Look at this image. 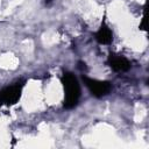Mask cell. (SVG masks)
I'll use <instances>...</instances> for the list:
<instances>
[{
    "mask_svg": "<svg viewBox=\"0 0 149 149\" xmlns=\"http://www.w3.org/2000/svg\"><path fill=\"white\" fill-rule=\"evenodd\" d=\"M140 29H141V30H147V27H146V17H144V16L142 17V22H141V24H140Z\"/></svg>",
    "mask_w": 149,
    "mask_h": 149,
    "instance_id": "8992f818",
    "label": "cell"
},
{
    "mask_svg": "<svg viewBox=\"0 0 149 149\" xmlns=\"http://www.w3.org/2000/svg\"><path fill=\"white\" fill-rule=\"evenodd\" d=\"M22 87H23V81H17L0 90V106L15 105L21 98Z\"/></svg>",
    "mask_w": 149,
    "mask_h": 149,
    "instance_id": "7a4b0ae2",
    "label": "cell"
},
{
    "mask_svg": "<svg viewBox=\"0 0 149 149\" xmlns=\"http://www.w3.org/2000/svg\"><path fill=\"white\" fill-rule=\"evenodd\" d=\"M94 37H95L97 42L100 43V44H106L107 45V44H111L112 43V41H113V33L109 29V27L106 24L105 21L101 22L100 28L94 34Z\"/></svg>",
    "mask_w": 149,
    "mask_h": 149,
    "instance_id": "5b68a950",
    "label": "cell"
},
{
    "mask_svg": "<svg viewBox=\"0 0 149 149\" xmlns=\"http://www.w3.org/2000/svg\"><path fill=\"white\" fill-rule=\"evenodd\" d=\"M83 81L85 86L88 88L91 94L95 98H101L107 95L111 90H112V84L107 80H98V79H92L86 76H83Z\"/></svg>",
    "mask_w": 149,
    "mask_h": 149,
    "instance_id": "3957f363",
    "label": "cell"
},
{
    "mask_svg": "<svg viewBox=\"0 0 149 149\" xmlns=\"http://www.w3.org/2000/svg\"><path fill=\"white\" fill-rule=\"evenodd\" d=\"M107 63L111 66V69L115 72H126L132 66L130 62L126 57L121 55H115V54H109Z\"/></svg>",
    "mask_w": 149,
    "mask_h": 149,
    "instance_id": "277c9868",
    "label": "cell"
},
{
    "mask_svg": "<svg viewBox=\"0 0 149 149\" xmlns=\"http://www.w3.org/2000/svg\"><path fill=\"white\" fill-rule=\"evenodd\" d=\"M61 81H62L63 88H64L63 106L66 109H72L78 105V101H79V98L81 94L78 79L72 72L65 71V72H63L62 77H61Z\"/></svg>",
    "mask_w": 149,
    "mask_h": 149,
    "instance_id": "6da1fadb",
    "label": "cell"
}]
</instances>
